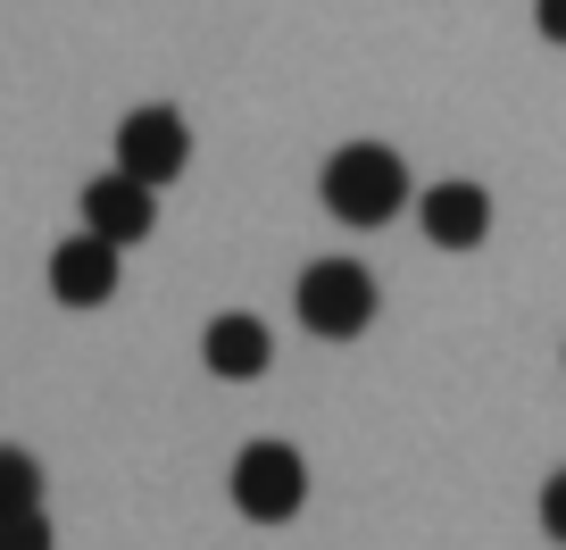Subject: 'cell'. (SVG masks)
<instances>
[{
  "mask_svg": "<svg viewBox=\"0 0 566 550\" xmlns=\"http://www.w3.org/2000/svg\"><path fill=\"white\" fill-rule=\"evenodd\" d=\"M317 193H325V209H334L342 226H384L408 200V159L384 151V143H342L334 159H325Z\"/></svg>",
  "mask_w": 566,
  "mask_h": 550,
  "instance_id": "cell-1",
  "label": "cell"
},
{
  "mask_svg": "<svg viewBox=\"0 0 566 550\" xmlns=\"http://www.w3.org/2000/svg\"><path fill=\"white\" fill-rule=\"evenodd\" d=\"M292 309H301V325L317 342H358L375 325V276L358 259H317V267H301Z\"/></svg>",
  "mask_w": 566,
  "mask_h": 550,
  "instance_id": "cell-2",
  "label": "cell"
},
{
  "mask_svg": "<svg viewBox=\"0 0 566 550\" xmlns=\"http://www.w3.org/2000/svg\"><path fill=\"white\" fill-rule=\"evenodd\" d=\"M226 492H233V509H242L250 526H292V517L308 509V459L292 443H250L242 459H233Z\"/></svg>",
  "mask_w": 566,
  "mask_h": 550,
  "instance_id": "cell-3",
  "label": "cell"
},
{
  "mask_svg": "<svg viewBox=\"0 0 566 550\" xmlns=\"http://www.w3.org/2000/svg\"><path fill=\"white\" fill-rule=\"evenodd\" d=\"M184 159H192V125L176 117V108H134V117L117 125V176H134V184H176L184 176Z\"/></svg>",
  "mask_w": 566,
  "mask_h": 550,
  "instance_id": "cell-4",
  "label": "cell"
},
{
  "mask_svg": "<svg viewBox=\"0 0 566 550\" xmlns=\"http://www.w3.org/2000/svg\"><path fill=\"white\" fill-rule=\"evenodd\" d=\"M159 226V193L150 184H134V176H92L84 184V234H101L108 250H125V242H142V234Z\"/></svg>",
  "mask_w": 566,
  "mask_h": 550,
  "instance_id": "cell-5",
  "label": "cell"
},
{
  "mask_svg": "<svg viewBox=\"0 0 566 550\" xmlns=\"http://www.w3.org/2000/svg\"><path fill=\"white\" fill-rule=\"evenodd\" d=\"M200 359H209V375H226V384H259V375L275 367V334H266L250 309H226V318H209V334H200Z\"/></svg>",
  "mask_w": 566,
  "mask_h": 550,
  "instance_id": "cell-6",
  "label": "cell"
},
{
  "mask_svg": "<svg viewBox=\"0 0 566 550\" xmlns=\"http://www.w3.org/2000/svg\"><path fill=\"white\" fill-rule=\"evenodd\" d=\"M51 292L67 309H101L108 292H117V250H108L101 234H67V242L51 250Z\"/></svg>",
  "mask_w": 566,
  "mask_h": 550,
  "instance_id": "cell-7",
  "label": "cell"
},
{
  "mask_svg": "<svg viewBox=\"0 0 566 550\" xmlns=\"http://www.w3.org/2000/svg\"><path fill=\"white\" fill-rule=\"evenodd\" d=\"M417 217L442 250H475L483 226H492V193H483V184H433V193L417 200Z\"/></svg>",
  "mask_w": 566,
  "mask_h": 550,
  "instance_id": "cell-8",
  "label": "cell"
},
{
  "mask_svg": "<svg viewBox=\"0 0 566 550\" xmlns=\"http://www.w3.org/2000/svg\"><path fill=\"white\" fill-rule=\"evenodd\" d=\"M42 509V459L34 450H0V517Z\"/></svg>",
  "mask_w": 566,
  "mask_h": 550,
  "instance_id": "cell-9",
  "label": "cell"
},
{
  "mask_svg": "<svg viewBox=\"0 0 566 550\" xmlns=\"http://www.w3.org/2000/svg\"><path fill=\"white\" fill-rule=\"evenodd\" d=\"M59 533H51V517L42 509H25V517H0V550H51Z\"/></svg>",
  "mask_w": 566,
  "mask_h": 550,
  "instance_id": "cell-10",
  "label": "cell"
},
{
  "mask_svg": "<svg viewBox=\"0 0 566 550\" xmlns=\"http://www.w3.org/2000/svg\"><path fill=\"white\" fill-rule=\"evenodd\" d=\"M542 533H549V542L566 550V467H558V476L542 484Z\"/></svg>",
  "mask_w": 566,
  "mask_h": 550,
  "instance_id": "cell-11",
  "label": "cell"
},
{
  "mask_svg": "<svg viewBox=\"0 0 566 550\" xmlns=\"http://www.w3.org/2000/svg\"><path fill=\"white\" fill-rule=\"evenodd\" d=\"M533 18H542L549 42H566V0H533Z\"/></svg>",
  "mask_w": 566,
  "mask_h": 550,
  "instance_id": "cell-12",
  "label": "cell"
}]
</instances>
